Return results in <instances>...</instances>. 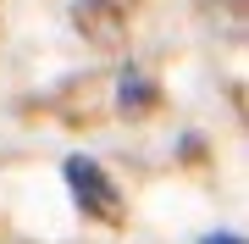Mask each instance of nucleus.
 Wrapping results in <instances>:
<instances>
[{
	"label": "nucleus",
	"instance_id": "2",
	"mask_svg": "<svg viewBox=\"0 0 249 244\" xmlns=\"http://www.w3.org/2000/svg\"><path fill=\"white\" fill-rule=\"evenodd\" d=\"M116 100H122V106H133V100H150V89L139 83V73H127V78H122V94H116Z\"/></svg>",
	"mask_w": 249,
	"mask_h": 244
},
{
	"label": "nucleus",
	"instance_id": "1",
	"mask_svg": "<svg viewBox=\"0 0 249 244\" xmlns=\"http://www.w3.org/2000/svg\"><path fill=\"white\" fill-rule=\"evenodd\" d=\"M67 189H72V200H78L83 211H94V217H116V189H111V178H106V167L100 161H89V155H67Z\"/></svg>",
	"mask_w": 249,
	"mask_h": 244
},
{
	"label": "nucleus",
	"instance_id": "3",
	"mask_svg": "<svg viewBox=\"0 0 249 244\" xmlns=\"http://www.w3.org/2000/svg\"><path fill=\"white\" fill-rule=\"evenodd\" d=\"M205 244H244V239H238V233H211Z\"/></svg>",
	"mask_w": 249,
	"mask_h": 244
}]
</instances>
